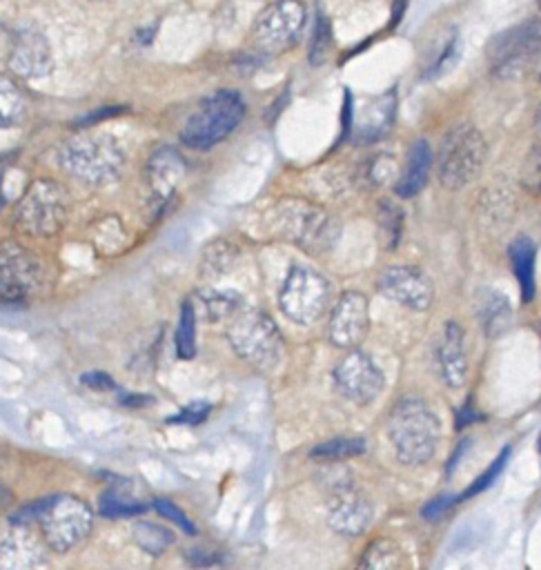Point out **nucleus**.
<instances>
[{
	"instance_id": "40",
	"label": "nucleus",
	"mask_w": 541,
	"mask_h": 570,
	"mask_svg": "<svg viewBox=\"0 0 541 570\" xmlns=\"http://www.w3.org/2000/svg\"><path fill=\"white\" fill-rule=\"evenodd\" d=\"M405 4H407V0H394V4H392V24H396L403 18Z\"/></svg>"
},
{
	"instance_id": "19",
	"label": "nucleus",
	"mask_w": 541,
	"mask_h": 570,
	"mask_svg": "<svg viewBox=\"0 0 541 570\" xmlns=\"http://www.w3.org/2000/svg\"><path fill=\"white\" fill-rule=\"evenodd\" d=\"M40 566H47L42 543L27 528L18 525L0 539V568L31 570Z\"/></svg>"
},
{
	"instance_id": "36",
	"label": "nucleus",
	"mask_w": 541,
	"mask_h": 570,
	"mask_svg": "<svg viewBox=\"0 0 541 570\" xmlns=\"http://www.w3.org/2000/svg\"><path fill=\"white\" fill-rule=\"evenodd\" d=\"M508 454H510V450H503L492 463H490V468L465 490V494L463 497H472V494H476V492H481L483 488H488L496 476H499V472H501V468H503V463H505V459H508Z\"/></svg>"
},
{
	"instance_id": "8",
	"label": "nucleus",
	"mask_w": 541,
	"mask_h": 570,
	"mask_svg": "<svg viewBox=\"0 0 541 570\" xmlns=\"http://www.w3.org/2000/svg\"><path fill=\"white\" fill-rule=\"evenodd\" d=\"M36 519L45 543L53 552H69L89 534L94 512L82 499L60 494L38 503Z\"/></svg>"
},
{
	"instance_id": "11",
	"label": "nucleus",
	"mask_w": 541,
	"mask_h": 570,
	"mask_svg": "<svg viewBox=\"0 0 541 570\" xmlns=\"http://www.w3.org/2000/svg\"><path fill=\"white\" fill-rule=\"evenodd\" d=\"M42 285V263L20 243L0 240V301H27Z\"/></svg>"
},
{
	"instance_id": "12",
	"label": "nucleus",
	"mask_w": 541,
	"mask_h": 570,
	"mask_svg": "<svg viewBox=\"0 0 541 570\" xmlns=\"http://www.w3.org/2000/svg\"><path fill=\"white\" fill-rule=\"evenodd\" d=\"M305 20L307 11L301 0H276L256 18L254 40L265 51H285L298 42Z\"/></svg>"
},
{
	"instance_id": "23",
	"label": "nucleus",
	"mask_w": 541,
	"mask_h": 570,
	"mask_svg": "<svg viewBox=\"0 0 541 570\" xmlns=\"http://www.w3.org/2000/svg\"><path fill=\"white\" fill-rule=\"evenodd\" d=\"M479 318L490 338L499 336L503 330H508L512 318L508 298L499 292H483V296L479 298Z\"/></svg>"
},
{
	"instance_id": "31",
	"label": "nucleus",
	"mask_w": 541,
	"mask_h": 570,
	"mask_svg": "<svg viewBox=\"0 0 541 570\" xmlns=\"http://www.w3.org/2000/svg\"><path fill=\"white\" fill-rule=\"evenodd\" d=\"M176 350L180 358H191L196 354V312L191 303L180 309V323L176 330Z\"/></svg>"
},
{
	"instance_id": "25",
	"label": "nucleus",
	"mask_w": 541,
	"mask_h": 570,
	"mask_svg": "<svg viewBox=\"0 0 541 570\" xmlns=\"http://www.w3.org/2000/svg\"><path fill=\"white\" fill-rule=\"evenodd\" d=\"M365 118H361L358 127V138L367 140V138H378L383 136V131L390 127L392 122V114H394V98L392 94H387L385 98H378L374 105H370L365 109Z\"/></svg>"
},
{
	"instance_id": "30",
	"label": "nucleus",
	"mask_w": 541,
	"mask_h": 570,
	"mask_svg": "<svg viewBox=\"0 0 541 570\" xmlns=\"http://www.w3.org/2000/svg\"><path fill=\"white\" fill-rule=\"evenodd\" d=\"M456 58H459V38H456V31L450 29L443 33L436 51L430 56V60L425 65V76L443 73L445 69H450L454 65Z\"/></svg>"
},
{
	"instance_id": "28",
	"label": "nucleus",
	"mask_w": 541,
	"mask_h": 570,
	"mask_svg": "<svg viewBox=\"0 0 541 570\" xmlns=\"http://www.w3.org/2000/svg\"><path fill=\"white\" fill-rule=\"evenodd\" d=\"M203 312L209 321H223L232 318L240 309V296L236 292H218V289H203L200 294Z\"/></svg>"
},
{
	"instance_id": "32",
	"label": "nucleus",
	"mask_w": 541,
	"mask_h": 570,
	"mask_svg": "<svg viewBox=\"0 0 541 570\" xmlns=\"http://www.w3.org/2000/svg\"><path fill=\"white\" fill-rule=\"evenodd\" d=\"M521 185L532 194H541V138L532 145L521 165Z\"/></svg>"
},
{
	"instance_id": "34",
	"label": "nucleus",
	"mask_w": 541,
	"mask_h": 570,
	"mask_svg": "<svg viewBox=\"0 0 541 570\" xmlns=\"http://www.w3.org/2000/svg\"><path fill=\"white\" fill-rule=\"evenodd\" d=\"M327 49H329V24L323 16H318L314 38H312V47H309V60L314 65H321L323 58L327 56Z\"/></svg>"
},
{
	"instance_id": "38",
	"label": "nucleus",
	"mask_w": 541,
	"mask_h": 570,
	"mask_svg": "<svg viewBox=\"0 0 541 570\" xmlns=\"http://www.w3.org/2000/svg\"><path fill=\"white\" fill-rule=\"evenodd\" d=\"M156 508L163 512V514H167L171 521H176L180 528H185V530H189V532H194V525L189 523V519L174 505V503H169V501H163V499H158L156 501Z\"/></svg>"
},
{
	"instance_id": "5",
	"label": "nucleus",
	"mask_w": 541,
	"mask_h": 570,
	"mask_svg": "<svg viewBox=\"0 0 541 570\" xmlns=\"http://www.w3.org/2000/svg\"><path fill=\"white\" fill-rule=\"evenodd\" d=\"M58 163L67 174L87 185H107L120 176L125 154L111 136L96 134L69 140L60 149Z\"/></svg>"
},
{
	"instance_id": "4",
	"label": "nucleus",
	"mask_w": 541,
	"mask_h": 570,
	"mask_svg": "<svg viewBox=\"0 0 541 570\" xmlns=\"http://www.w3.org/2000/svg\"><path fill=\"white\" fill-rule=\"evenodd\" d=\"M488 142L470 122H459L445 131L436 154V176L447 189H461L483 169Z\"/></svg>"
},
{
	"instance_id": "21",
	"label": "nucleus",
	"mask_w": 541,
	"mask_h": 570,
	"mask_svg": "<svg viewBox=\"0 0 541 570\" xmlns=\"http://www.w3.org/2000/svg\"><path fill=\"white\" fill-rule=\"evenodd\" d=\"M147 171H149V187L154 196L158 200H165L171 196L174 187L180 180V174H183L180 156L174 149H160L151 156Z\"/></svg>"
},
{
	"instance_id": "20",
	"label": "nucleus",
	"mask_w": 541,
	"mask_h": 570,
	"mask_svg": "<svg viewBox=\"0 0 541 570\" xmlns=\"http://www.w3.org/2000/svg\"><path fill=\"white\" fill-rule=\"evenodd\" d=\"M430 169H432V151H430V145L425 140H416L412 142L410 151H407V158H405V167H403V174L399 176L396 185H394V191L401 196V198H412L416 196L425 183H427V176H430Z\"/></svg>"
},
{
	"instance_id": "6",
	"label": "nucleus",
	"mask_w": 541,
	"mask_h": 570,
	"mask_svg": "<svg viewBox=\"0 0 541 570\" xmlns=\"http://www.w3.org/2000/svg\"><path fill=\"white\" fill-rule=\"evenodd\" d=\"M69 191L51 178H36L13 207L16 225L31 236H56L69 218Z\"/></svg>"
},
{
	"instance_id": "13",
	"label": "nucleus",
	"mask_w": 541,
	"mask_h": 570,
	"mask_svg": "<svg viewBox=\"0 0 541 570\" xmlns=\"http://www.w3.org/2000/svg\"><path fill=\"white\" fill-rule=\"evenodd\" d=\"M334 383L347 401L367 405L383 390V372L365 352L352 350L334 367Z\"/></svg>"
},
{
	"instance_id": "37",
	"label": "nucleus",
	"mask_w": 541,
	"mask_h": 570,
	"mask_svg": "<svg viewBox=\"0 0 541 570\" xmlns=\"http://www.w3.org/2000/svg\"><path fill=\"white\" fill-rule=\"evenodd\" d=\"M394 174V163L390 156H376L370 165V171H367V178L374 183V185H383L390 176Z\"/></svg>"
},
{
	"instance_id": "7",
	"label": "nucleus",
	"mask_w": 541,
	"mask_h": 570,
	"mask_svg": "<svg viewBox=\"0 0 541 570\" xmlns=\"http://www.w3.org/2000/svg\"><path fill=\"white\" fill-rule=\"evenodd\" d=\"M245 105L236 91H216L205 98L187 118L180 138L187 147L207 149L225 140L243 120Z\"/></svg>"
},
{
	"instance_id": "10",
	"label": "nucleus",
	"mask_w": 541,
	"mask_h": 570,
	"mask_svg": "<svg viewBox=\"0 0 541 570\" xmlns=\"http://www.w3.org/2000/svg\"><path fill=\"white\" fill-rule=\"evenodd\" d=\"M329 294L332 287L323 274L307 265H294L281 287L278 307L289 321L312 325L325 314Z\"/></svg>"
},
{
	"instance_id": "42",
	"label": "nucleus",
	"mask_w": 541,
	"mask_h": 570,
	"mask_svg": "<svg viewBox=\"0 0 541 570\" xmlns=\"http://www.w3.org/2000/svg\"><path fill=\"white\" fill-rule=\"evenodd\" d=\"M7 503H9V492L0 485V508H2V505H7Z\"/></svg>"
},
{
	"instance_id": "41",
	"label": "nucleus",
	"mask_w": 541,
	"mask_h": 570,
	"mask_svg": "<svg viewBox=\"0 0 541 570\" xmlns=\"http://www.w3.org/2000/svg\"><path fill=\"white\" fill-rule=\"evenodd\" d=\"M530 73H534V78H539V80H541V45H539L537 56H534V60H532V69H530Z\"/></svg>"
},
{
	"instance_id": "14",
	"label": "nucleus",
	"mask_w": 541,
	"mask_h": 570,
	"mask_svg": "<svg viewBox=\"0 0 541 570\" xmlns=\"http://www.w3.org/2000/svg\"><path fill=\"white\" fill-rule=\"evenodd\" d=\"M367 327H370L367 298L361 292L341 294L327 323V336L332 345L343 350H354L365 338Z\"/></svg>"
},
{
	"instance_id": "26",
	"label": "nucleus",
	"mask_w": 541,
	"mask_h": 570,
	"mask_svg": "<svg viewBox=\"0 0 541 570\" xmlns=\"http://www.w3.org/2000/svg\"><path fill=\"white\" fill-rule=\"evenodd\" d=\"M367 450L365 439H354V436H338V439H329L318 443L309 456L323 463H332V461H345L352 456H358Z\"/></svg>"
},
{
	"instance_id": "16",
	"label": "nucleus",
	"mask_w": 541,
	"mask_h": 570,
	"mask_svg": "<svg viewBox=\"0 0 541 570\" xmlns=\"http://www.w3.org/2000/svg\"><path fill=\"white\" fill-rule=\"evenodd\" d=\"M372 519V508L367 499L354 490L350 483H338L332 488L327 499V523L334 532L345 537H358Z\"/></svg>"
},
{
	"instance_id": "9",
	"label": "nucleus",
	"mask_w": 541,
	"mask_h": 570,
	"mask_svg": "<svg viewBox=\"0 0 541 570\" xmlns=\"http://www.w3.org/2000/svg\"><path fill=\"white\" fill-rule=\"evenodd\" d=\"M541 45V22L528 20L496 33L485 49L488 67L492 76L512 80L523 73H530L532 60Z\"/></svg>"
},
{
	"instance_id": "33",
	"label": "nucleus",
	"mask_w": 541,
	"mask_h": 570,
	"mask_svg": "<svg viewBox=\"0 0 541 570\" xmlns=\"http://www.w3.org/2000/svg\"><path fill=\"white\" fill-rule=\"evenodd\" d=\"M378 225L381 232L390 236V247H394L401 238V209L390 203H383L378 209Z\"/></svg>"
},
{
	"instance_id": "29",
	"label": "nucleus",
	"mask_w": 541,
	"mask_h": 570,
	"mask_svg": "<svg viewBox=\"0 0 541 570\" xmlns=\"http://www.w3.org/2000/svg\"><path fill=\"white\" fill-rule=\"evenodd\" d=\"M145 503L122 488H111L100 499V512L105 517H134L145 512Z\"/></svg>"
},
{
	"instance_id": "3",
	"label": "nucleus",
	"mask_w": 541,
	"mask_h": 570,
	"mask_svg": "<svg viewBox=\"0 0 541 570\" xmlns=\"http://www.w3.org/2000/svg\"><path fill=\"white\" fill-rule=\"evenodd\" d=\"M269 225L276 236L301 245L307 252H323L332 247L338 236L336 220L318 205L303 198H281L272 214Z\"/></svg>"
},
{
	"instance_id": "1",
	"label": "nucleus",
	"mask_w": 541,
	"mask_h": 570,
	"mask_svg": "<svg viewBox=\"0 0 541 570\" xmlns=\"http://www.w3.org/2000/svg\"><path fill=\"white\" fill-rule=\"evenodd\" d=\"M387 436L401 463L421 465L436 452L441 425L425 401L405 396L390 412Z\"/></svg>"
},
{
	"instance_id": "35",
	"label": "nucleus",
	"mask_w": 541,
	"mask_h": 570,
	"mask_svg": "<svg viewBox=\"0 0 541 570\" xmlns=\"http://www.w3.org/2000/svg\"><path fill=\"white\" fill-rule=\"evenodd\" d=\"M138 528H142L147 534H142L140 530H136V539H138V543H140L145 550H149V552H158V548H156L154 541H158L160 548H165L167 543H171V534H169L167 530L154 525V523H140Z\"/></svg>"
},
{
	"instance_id": "44",
	"label": "nucleus",
	"mask_w": 541,
	"mask_h": 570,
	"mask_svg": "<svg viewBox=\"0 0 541 570\" xmlns=\"http://www.w3.org/2000/svg\"><path fill=\"white\" fill-rule=\"evenodd\" d=\"M539 452H541V434H539Z\"/></svg>"
},
{
	"instance_id": "2",
	"label": "nucleus",
	"mask_w": 541,
	"mask_h": 570,
	"mask_svg": "<svg viewBox=\"0 0 541 570\" xmlns=\"http://www.w3.org/2000/svg\"><path fill=\"white\" fill-rule=\"evenodd\" d=\"M227 341L232 350L258 372H274L285 354L283 336L276 323L249 307H240L227 325Z\"/></svg>"
},
{
	"instance_id": "27",
	"label": "nucleus",
	"mask_w": 541,
	"mask_h": 570,
	"mask_svg": "<svg viewBox=\"0 0 541 570\" xmlns=\"http://www.w3.org/2000/svg\"><path fill=\"white\" fill-rule=\"evenodd\" d=\"M24 116V96L18 85L0 73V127L18 125Z\"/></svg>"
},
{
	"instance_id": "17",
	"label": "nucleus",
	"mask_w": 541,
	"mask_h": 570,
	"mask_svg": "<svg viewBox=\"0 0 541 570\" xmlns=\"http://www.w3.org/2000/svg\"><path fill=\"white\" fill-rule=\"evenodd\" d=\"M9 67L20 78L38 80L51 71V49L45 33L31 24L20 27L9 51Z\"/></svg>"
},
{
	"instance_id": "24",
	"label": "nucleus",
	"mask_w": 541,
	"mask_h": 570,
	"mask_svg": "<svg viewBox=\"0 0 541 570\" xmlns=\"http://www.w3.org/2000/svg\"><path fill=\"white\" fill-rule=\"evenodd\" d=\"M403 563H405V557L401 546L390 539L372 541L361 557V568H372V570H394V568H401Z\"/></svg>"
},
{
	"instance_id": "15",
	"label": "nucleus",
	"mask_w": 541,
	"mask_h": 570,
	"mask_svg": "<svg viewBox=\"0 0 541 570\" xmlns=\"http://www.w3.org/2000/svg\"><path fill=\"white\" fill-rule=\"evenodd\" d=\"M378 289L394 303L405 305L410 309H419V312L427 309L434 298V289L427 276L414 265L387 267L378 278Z\"/></svg>"
},
{
	"instance_id": "18",
	"label": "nucleus",
	"mask_w": 541,
	"mask_h": 570,
	"mask_svg": "<svg viewBox=\"0 0 541 570\" xmlns=\"http://www.w3.org/2000/svg\"><path fill=\"white\" fill-rule=\"evenodd\" d=\"M436 361L441 379L447 387H461L468 379V358L463 345V332L454 321L443 325L441 338L436 343Z\"/></svg>"
},
{
	"instance_id": "22",
	"label": "nucleus",
	"mask_w": 541,
	"mask_h": 570,
	"mask_svg": "<svg viewBox=\"0 0 541 570\" xmlns=\"http://www.w3.org/2000/svg\"><path fill=\"white\" fill-rule=\"evenodd\" d=\"M514 276L521 285V296L523 301H532L534 296V258H537V249L534 243L530 238H517L510 249H508Z\"/></svg>"
},
{
	"instance_id": "43",
	"label": "nucleus",
	"mask_w": 541,
	"mask_h": 570,
	"mask_svg": "<svg viewBox=\"0 0 541 570\" xmlns=\"http://www.w3.org/2000/svg\"><path fill=\"white\" fill-rule=\"evenodd\" d=\"M537 127H539V131H541V107H539V114H537Z\"/></svg>"
},
{
	"instance_id": "39",
	"label": "nucleus",
	"mask_w": 541,
	"mask_h": 570,
	"mask_svg": "<svg viewBox=\"0 0 541 570\" xmlns=\"http://www.w3.org/2000/svg\"><path fill=\"white\" fill-rule=\"evenodd\" d=\"M452 501H454V497H439V499H434L430 505L423 508V517H425V519H436V517H441V514L445 512V508H447Z\"/></svg>"
}]
</instances>
